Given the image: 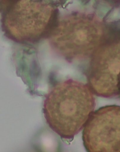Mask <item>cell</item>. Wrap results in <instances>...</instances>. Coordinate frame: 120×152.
Here are the masks:
<instances>
[{
  "label": "cell",
  "instance_id": "obj_1",
  "mask_svg": "<svg viewBox=\"0 0 120 152\" xmlns=\"http://www.w3.org/2000/svg\"><path fill=\"white\" fill-rule=\"evenodd\" d=\"M96 106L89 86L68 79L56 83L46 96L43 112L49 127L62 138L72 139L85 127Z\"/></svg>",
  "mask_w": 120,
  "mask_h": 152
},
{
  "label": "cell",
  "instance_id": "obj_4",
  "mask_svg": "<svg viewBox=\"0 0 120 152\" xmlns=\"http://www.w3.org/2000/svg\"><path fill=\"white\" fill-rule=\"evenodd\" d=\"M88 86L97 96L120 94V30L114 31L91 57L86 72Z\"/></svg>",
  "mask_w": 120,
  "mask_h": 152
},
{
  "label": "cell",
  "instance_id": "obj_2",
  "mask_svg": "<svg viewBox=\"0 0 120 152\" xmlns=\"http://www.w3.org/2000/svg\"><path fill=\"white\" fill-rule=\"evenodd\" d=\"M93 14L75 13L58 21L48 38L52 46L69 60L91 57L113 31Z\"/></svg>",
  "mask_w": 120,
  "mask_h": 152
},
{
  "label": "cell",
  "instance_id": "obj_5",
  "mask_svg": "<svg viewBox=\"0 0 120 152\" xmlns=\"http://www.w3.org/2000/svg\"><path fill=\"white\" fill-rule=\"evenodd\" d=\"M83 139L87 152H120V107L107 106L92 113Z\"/></svg>",
  "mask_w": 120,
  "mask_h": 152
},
{
  "label": "cell",
  "instance_id": "obj_3",
  "mask_svg": "<svg viewBox=\"0 0 120 152\" xmlns=\"http://www.w3.org/2000/svg\"><path fill=\"white\" fill-rule=\"evenodd\" d=\"M2 15L6 34L15 41L33 42L49 37L58 22V11L47 1H10Z\"/></svg>",
  "mask_w": 120,
  "mask_h": 152
}]
</instances>
